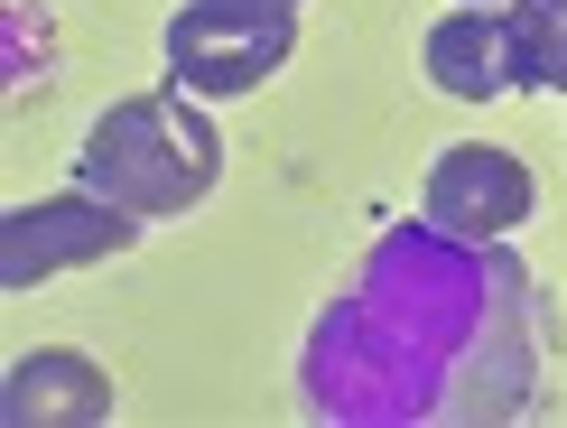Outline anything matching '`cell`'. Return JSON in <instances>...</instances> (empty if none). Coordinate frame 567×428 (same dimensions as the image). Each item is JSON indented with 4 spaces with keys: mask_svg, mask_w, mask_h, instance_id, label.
Returning <instances> with one entry per match:
<instances>
[{
    "mask_svg": "<svg viewBox=\"0 0 567 428\" xmlns=\"http://www.w3.org/2000/svg\"><path fill=\"white\" fill-rule=\"evenodd\" d=\"M215 122L186 112V93H158V103H122L103 112L84 140V186H103L112 205L131 214H177L215 186Z\"/></svg>",
    "mask_w": 567,
    "mask_h": 428,
    "instance_id": "obj_1",
    "label": "cell"
},
{
    "mask_svg": "<svg viewBox=\"0 0 567 428\" xmlns=\"http://www.w3.org/2000/svg\"><path fill=\"white\" fill-rule=\"evenodd\" d=\"M298 47L289 0H186L168 19V75L177 93H251Z\"/></svg>",
    "mask_w": 567,
    "mask_h": 428,
    "instance_id": "obj_2",
    "label": "cell"
},
{
    "mask_svg": "<svg viewBox=\"0 0 567 428\" xmlns=\"http://www.w3.org/2000/svg\"><path fill=\"white\" fill-rule=\"evenodd\" d=\"M140 243V214L112 205L103 186H65V196L47 205H10L0 214V279L10 289H29L47 271H75V261H112Z\"/></svg>",
    "mask_w": 567,
    "mask_h": 428,
    "instance_id": "obj_3",
    "label": "cell"
},
{
    "mask_svg": "<svg viewBox=\"0 0 567 428\" xmlns=\"http://www.w3.org/2000/svg\"><path fill=\"white\" fill-rule=\"evenodd\" d=\"M419 205H429V224L456 233V243H493V233L530 224V169L512 150H493V140H456V150H437Z\"/></svg>",
    "mask_w": 567,
    "mask_h": 428,
    "instance_id": "obj_4",
    "label": "cell"
},
{
    "mask_svg": "<svg viewBox=\"0 0 567 428\" xmlns=\"http://www.w3.org/2000/svg\"><path fill=\"white\" fill-rule=\"evenodd\" d=\"M429 84L456 103H493L522 93V57H512V10H446L429 29Z\"/></svg>",
    "mask_w": 567,
    "mask_h": 428,
    "instance_id": "obj_5",
    "label": "cell"
},
{
    "mask_svg": "<svg viewBox=\"0 0 567 428\" xmlns=\"http://www.w3.org/2000/svg\"><path fill=\"white\" fill-rule=\"evenodd\" d=\"M0 410L19 428H56V419H112V383L103 364L75 345H47V354H19L10 364V391H0Z\"/></svg>",
    "mask_w": 567,
    "mask_h": 428,
    "instance_id": "obj_6",
    "label": "cell"
},
{
    "mask_svg": "<svg viewBox=\"0 0 567 428\" xmlns=\"http://www.w3.org/2000/svg\"><path fill=\"white\" fill-rule=\"evenodd\" d=\"M512 57L522 84H567V0H512Z\"/></svg>",
    "mask_w": 567,
    "mask_h": 428,
    "instance_id": "obj_7",
    "label": "cell"
},
{
    "mask_svg": "<svg viewBox=\"0 0 567 428\" xmlns=\"http://www.w3.org/2000/svg\"><path fill=\"white\" fill-rule=\"evenodd\" d=\"M456 10H512V0H456Z\"/></svg>",
    "mask_w": 567,
    "mask_h": 428,
    "instance_id": "obj_8",
    "label": "cell"
}]
</instances>
